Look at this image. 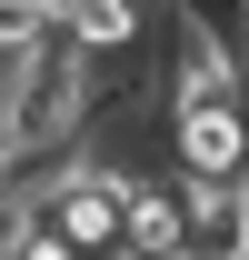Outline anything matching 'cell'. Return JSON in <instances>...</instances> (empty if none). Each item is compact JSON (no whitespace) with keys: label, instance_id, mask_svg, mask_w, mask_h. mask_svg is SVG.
Returning <instances> with one entry per match:
<instances>
[{"label":"cell","instance_id":"obj_1","mask_svg":"<svg viewBox=\"0 0 249 260\" xmlns=\"http://www.w3.org/2000/svg\"><path fill=\"white\" fill-rule=\"evenodd\" d=\"M100 90H90V50H70L60 30L30 40L0 60V160H30V150H70L90 130Z\"/></svg>","mask_w":249,"mask_h":260},{"label":"cell","instance_id":"obj_2","mask_svg":"<svg viewBox=\"0 0 249 260\" xmlns=\"http://www.w3.org/2000/svg\"><path fill=\"white\" fill-rule=\"evenodd\" d=\"M170 260H249V180L239 190H189Z\"/></svg>","mask_w":249,"mask_h":260},{"label":"cell","instance_id":"obj_3","mask_svg":"<svg viewBox=\"0 0 249 260\" xmlns=\"http://www.w3.org/2000/svg\"><path fill=\"white\" fill-rule=\"evenodd\" d=\"M50 30H60L70 50H90V60H120V50L150 40V10H140V0H60Z\"/></svg>","mask_w":249,"mask_h":260},{"label":"cell","instance_id":"obj_4","mask_svg":"<svg viewBox=\"0 0 249 260\" xmlns=\"http://www.w3.org/2000/svg\"><path fill=\"white\" fill-rule=\"evenodd\" d=\"M20 220H30V170H20V160H0V250L20 240Z\"/></svg>","mask_w":249,"mask_h":260},{"label":"cell","instance_id":"obj_5","mask_svg":"<svg viewBox=\"0 0 249 260\" xmlns=\"http://www.w3.org/2000/svg\"><path fill=\"white\" fill-rule=\"evenodd\" d=\"M30 40H50V10L40 0H0V50H30Z\"/></svg>","mask_w":249,"mask_h":260},{"label":"cell","instance_id":"obj_6","mask_svg":"<svg viewBox=\"0 0 249 260\" xmlns=\"http://www.w3.org/2000/svg\"><path fill=\"white\" fill-rule=\"evenodd\" d=\"M10 260H80V250H70V240H60L50 220H20V240H10Z\"/></svg>","mask_w":249,"mask_h":260},{"label":"cell","instance_id":"obj_7","mask_svg":"<svg viewBox=\"0 0 249 260\" xmlns=\"http://www.w3.org/2000/svg\"><path fill=\"white\" fill-rule=\"evenodd\" d=\"M110 260H140V250H110Z\"/></svg>","mask_w":249,"mask_h":260},{"label":"cell","instance_id":"obj_8","mask_svg":"<svg viewBox=\"0 0 249 260\" xmlns=\"http://www.w3.org/2000/svg\"><path fill=\"white\" fill-rule=\"evenodd\" d=\"M0 60H10V50H0Z\"/></svg>","mask_w":249,"mask_h":260}]
</instances>
